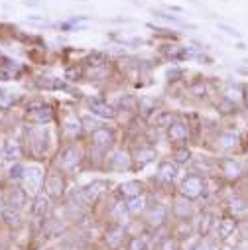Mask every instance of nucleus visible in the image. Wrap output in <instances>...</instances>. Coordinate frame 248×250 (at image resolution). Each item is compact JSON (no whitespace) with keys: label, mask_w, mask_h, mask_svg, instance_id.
Returning <instances> with one entry per match:
<instances>
[{"label":"nucleus","mask_w":248,"mask_h":250,"mask_svg":"<svg viewBox=\"0 0 248 250\" xmlns=\"http://www.w3.org/2000/svg\"><path fill=\"white\" fill-rule=\"evenodd\" d=\"M167 219V207L164 203H156L146 211V225L152 229H160Z\"/></svg>","instance_id":"obj_4"},{"label":"nucleus","mask_w":248,"mask_h":250,"mask_svg":"<svg viewBox=\"0 0 248 250\" xmlns=\"http://www.w3.org/2000/svg\"><path fill=\"white\" fill-rule=\"evenodd\" d=\"M227 207H228V215H232V217L240 219V217H244V215L248 213V199H246L244 195L234 193L232 197H228Z\"/></svg>","instance_id":"obj_10"},{"label":"nucleus","mask_w":248,"mask_h":250,"mask_svg":"<svg viewBox=\"0 0 248 250\" xmlns=\"http://www.w3.org/2000/svg\"><path fill=\"white\" fill-rule=\"evenodd\" d=\"M154 16H158V18H162V20H169V22L181 24V20H179V18H175V16H171V14H164V12H154Z\"/></svg>","instance_id":"obj_41"},{"label":"nucleus","mask_w":248,"mask_h":250,"mask_svg":"<svg viewBox=\"0 0 248 250\" xmlns=\"http://www.w3.org/2000/svg\"><path fill=\"white\" fill-rule=\"evenodd\" d=\"M124 236H126V230L122 225H110L104 230V242L108 248H118L124 242Z\"/></svg>","instance_id":"obj_8"},{"label":"nucleus","mask_w":248,"mask_h":250,"mask_svg":"<svg viewBox=\"0 0 248 250\" xmlns=\"http://www.w3.org/2000/svg\"><path fill=\"white\" fill-rule=\"evenodd\" d=\"M189 250H215V244H213L207 236H203V238L199 236V240H197Z\"/></svg>","instance_id":"obj_34"},{"label":"nucleus","mask_w":248,"mask_h":250,"mask_svg":"<svg viewBox=\"0 0 248 250\" xmlns=\"http://www.w3.org/2000/svg\"><path fill=\"white\" fill-rule=\"evenodd\" d=\"M91 140H93V146L95 148L106 152L114 144V132L110 128H106V126H99L97 130L91 132Z\"/></svg>","instance_id":"obj_3"},{"label":"nucleus","mask_w":248,"mask_h":250,"mask_svg":"<svg viewBox=\"0 0 248 250\" xmlns=\"http://www.w3.org/2000/svg\"><path fill=\"white\" fill-rule=\"evenodd\" d=\"M219 169H221V173L227 177V179H230V181H236V179H240L242 177V166L236 162V160H232V158H223V160H219Z\"/></svg>","instance_id":"obj_5"},{"label":"nucleus","mask_w":248,"mask_h":250,"mask_svg":"<svg viewBox=\"0 0 248 250\" xmlns=\"http://www.w3.org/2000/svg\"><path fill=\"white\" fill-rule=\"evenodd\" d=\"M89 65H95V67L104 65V55H103V53H99V51L91 53V55H89Z\"/></svg>","instance_id":"obj_37"},{"label":"nucleus","mask_w":248,"mask_h":250,"mask_svg":"<svg viewBox=\"0 0 248 250\" xmlns=\"http://www.w3.org/2000/svg\"><path fill=\"white\" fill-rule=\"evenodd\" d=\"M158 177L164 183H171L177 177V166H175V162H169V160L160 162V166H158Z\"/></svg>","instance_id":"obj_16"},{"label":"nucleus","mask_w":248,"mask_h":250,"mask_svg":"<svg viewBox=\"0 0 248 250\" xmlns=\"http://www.w3.org/2000/svg\"><path fill=\"white\" fill-rule=\"evenodd\" d=\"M219 238L221 240H228L230 236H234L238 232V219L232 217V215H225L221 221H219Z\"/></svg>","instance_id":"obj_7"},{"label":"nucleus","mask_w":248,"mask_h":250,"mask_svg":"<svg viewBox=\"0 0 248 250\" xmlns=\"http://www.w3.org/2000/svg\"><path fill=\"white\" fill-rule=\"evenodd\" d=\"M12 103H16V95H14V93L0 91V108L6 110L8 106H12Z\"/></svg>","instance_id":"obj_29"},{"label":"nucleus","mask_w":248,"mask_h":250,"mask_svg":"<svg viewBox=\"0 0 248 250\" xmlns=\"http://www.w3.org/2000/svg\"><path fill=\"white\" fill-rule=\"evenodd\" d=\"M197 166H199V169H203L205 173H213V167H215V164H213V162H209L207 158H205V160H201V162H197Z\"/></svg>","instance_id":"obj_40"},{"label":"nucleus","mask_w":248,"mask_h":250,"mask_svg":"<svg viewBox=\"0 0 248 250\" xmlns=\"http://www.w3.org/2000/svg\"><path fill=\"white\" fill-rule=\"evenodd\" d=\"M89 108L95 116H101V118H114L116 116V110L103 99H89Z\"/></svg>","instance_id":"obj_12"},{"label":"nucleus","mask_w":248,"mask_h":250,"mask_svg":"<svg viewBox=\"0 0 248 250\" xmlns=\"http://www.w3.org/2000/svg\"><path fill=\"white\" fill-rule=\"evenodd\" d=\"M24 181H26V187H28V191H38L40 189V185L43 181V171L41 167L38 166H32L24 171Z\"/></svg>","instance_id":"obj_13"},{"label":"nucleus","mask_w":248,"mask_h":250,"mask_svg":"<svg viewBox=\"0 0 248 250\" xmlns=\"http://www.w3.org/2000/svg\"><path fill=\"white\" fill-rule=\"evenodd\" d=\"M189 93H191L193 97H205V93H207V85H205L203 81H197V83L191 85Z\"/></svg>","instance_id":"obj_35"},{"label":"nucleus","mask_w":248,"mask_h":250,"mask_svg":"<svg viewBox=\"0 0 248 250\" xmlns=\"http://www.w3.org/2000/svg\"><path fill=\"white\" fill-rule=\"evenodd\" d=\"M81 128H83V124H81V120H77V118H69V120L65 122V132H67L69 136L79 134Z\"/></svg>","instance_id":"obj_28"},{"label":"nucleus","mask_w":248,"mask_h":250,"mask_svg":"<svg viewBox=\"0 0 248 250\" xmlns=\"http://www.w3.org/2000/svg\"><path fill=\"white\" fill-rule=\"evenodd\" d=\"M244 101H246V108H248V93H246V99Z\"/></svg>","instance_id":"obj_46"},{"label":"nucleus","mask_w":248,"mask_h":250,"mask_svg":"<svg viewBox=\"0 0 248 250\" xmlns=\"http://www.w3.org/2000/svg\"><path fill=\"white\" fill-rule=\"evenodd\" d=\"M205 179L201 175H195V173H189V175H185V179L181 181V197L185 199H189V201H195L199 199L203 193H205Z\"/></svg>","instance_id":"obj_1"},{"label":"nucleus","mask_w":248,"mask_h":250,"mask_svg":"<svg viewBox=\"0 0 248 250\" xmlns=\"http://www.w3.org/2000/svg\"><path fill=\"white\" fill-rule=\"evenodd\" d=\"M154 158H156V152H154L152 148H142V150H138V152H136V158H134L136 167H144V166L150 164Z\"/></svg>","instance_id":"obj_23"},{"label":"nucleus","mask_w":248,"mask_h":250,"mask_svg":"<svg viewBox=\"0 0 248 250\" xmlns=\"http://www.w3.org/2000/svg\"><path fill=\"white\" fill-rule=\"evenodd\" d=\"M24 166L22 164H14L12 167H10V171H8V175H10V179H22L24 177Z\"/></svg>","instance_id":"obj_36"},{"label":"nucleus","mask_w":248,"mask_h":250,"mask_svg":"<svg viewBox=\"0 0 248 250\" xmlns=\"http://www.w3.org/2000/svg\"><path fill=\"white\" fill-rule=\"evenodd\" d=\"M126 209H128V215H132V217L142 215L146 211V197L142 193L136 195V197H130L128 203H126Z\"/></svg>","instance_id":"obj_20"},{"label":"nucleus","mask_w":248,"mask_h":250,"mask_svg":"<svg viewBox=\"0 0 248 250\" xmlns=\"http://www.w3.org/2000/svg\"><path fill=\"white\" fill-rule=\"evenodd\" d=\"M20 154H22V150H20V144H18V142L8 140V142L4 144V158H8V160H18Z\"/></svg>","instance_id":"obj_27"},{"label":"nucleus","mask_w":248,"mask_h":250,"mask_svg":"<svg viewBox=\"0 0 248 250\" xmlns=\"http://www.w3.org/2000/svg\"><path fill=\"white\" fill-rule=\"evenodd\" d=\"M118 197H136L142 193V183L140 181H124L118 185V189H116Z\"/></svg>","instance_id":"obj_17"},{"label":"nucleus","mask_w":248,"mask_h":250,"mask_svg":"<svg viewBox=\"0 0 248 250\" xmlns=\"http://www.w3.org/2000/svg\"><path fill=\"white\" fill-rule=\"evenodd\" d=\"M26 118L30 120V122H34V124H47V122H51V118H53V112H51V108L49 106H40V108H34V110H30L28 114H26Z\"/></svg>","instance_id":"obj_15"},{"label":"nucleus","mask_w":248,"mask_h":250,"mask_svg":"<svg viewBox=\"0 0 248 250\" xmlns=\"http://www.w3.org/2000/svg\"><path fill=\"white\" fill-rule=\"evenodd\" d=\"M43 185H45V193H47V197H51V199H59L61 195H63V179H61V175L59 173H49L47 177H45V181H43Z\"/></svg>","instance_id":"obj_6"},{"label":"nucleus","mask_w":248,"mask_h":250,"mask_svg":"<svg viewBox=\"0 0 248 250\" xmlns=\"http://www.w3.org/2000/svg\"><path fill=\"white\" fill-rule=\"evenodd\" d=\"M175 120H173V114L171 112H162L156 120H154V124H156V126H160V128H167V126H171V124H173Z\"/></svg>","instance_id":"obj_30"},{"label":"nucleus","mask_w":248,"mask_h":250,"mask_svg":"<svg viewBox=\"0 0 248 250\" xmlns=\"http://www.w3.org/2000/svg\"><path fill=\"white\" fill-rule=\"evenodd\" d=\"M106 189V181L103 179H97V181H91L89 185H85L83 189L77 193V199L81 201V205H93Z\"/></svg>","instance_id":"obj_2"},{"label":"nucleus","mask_w":248,"mask_h":250,"mask_svg":"<svg viewBox=\"0 0 248 250\" xmlns=\"http://www.w3.org/2000/svg\"><path fill=\"white\" fill-rule=\"evenodd\" d=\"M156 250H179V240L175 236H167L160 242V246Z\"/></svg>","instance_id":"obj_32"},{"label":"nucleus","mask_w":248,"mask_h":250,"mask_svg":"<svg viewBox=\"0 0 248 250\" xmlns=\"http://www.w3.org/2000/svg\"><path fill=\"white\" fill-rule=\"evenodd\" d=\"M61 160V167H63L65 171H73L77 166H79V162H81V152L75 148V146H69V148H65L63 152H61V156H59Z\"/></svg>","instance_id":"obj_9"},{"label":"nucleus","mask_w":248,"mask_h":250,"mask_svg":"<svg viewBox=\"0 0 248 250\" xmlns=\"http://www.w3.org/2000/svg\"><path fill=\"white\" fill-rule=\"evenodd\" d=\"M167 138L175 144H181L187 140V124H183V122H173L171 126H167Z\"/></svg>","instance_id":"obj_14"},{"label":"nucleus","mask_w":248,"mask_h":250,"mask_svg":"<svg viewBox=\"0 0 248 250\" xmlns=\"http://www.w3.org/2000/svg\"><path fill=\"white\" fill-rule=\"evenodd\" d=\"M2 158H4V154H2V152H0V164H2Z\"/></svg>","instance_id":"obj_45"},{"label":"nucleus","mask_w":248,"mask_h":250,"mask_svg":"<svg viewBox=\"0 0 248 250\" xmlns=\"http://www.w3.org/2000/svg\"><path fill=\"white\" fill-rule=\"evenodd\" d=\"M173 211H175V215H177L179 221H181V219H189L191 213H193L189 199H185V197H181V199H177V201L173 203Z\"/></svg>","instance_id":"obj_21"},{"label":"nucleus","mask_w":248,"mask_h":250,"mask_svg":"<svg viewBox=\"0 0 248 250\" xmlns=\"http://www.w3.org/2000/svg\"><path fill=\"white\" fill-rule=\"evenodd\" d=\"M128 164H130V158H128V154H126V152H114V154H112V158H110V167H112V169H116V171L126 169V167H128Z\"/></svg>","instance_id":"obj_22"},{"label":"nucleus","mask_w":248,"mask_h":250,"mask_svg":"<svg viewBox=\"0 0 248 250\" xmlns=\"http://www.w3.org/2000/svg\"><path fill=\"white\" fill-rule=\"evenodd\" d=\"M193 229L195 227H191L187 221H185V219H181L179 221V225H177V230L173 232V236L179 240V238H189L191 236V232H193Z\"/></svg>","instance_id":"obj_25"},{"label":"nucleus","mask_w":248,"mask_h":250,"mask_svg":"<svg viewBox=\"0 0 248 250\" xmlns=\"http://www.w3.org/2000/svg\"><path fill=\"white\" fill-rule=\"evenodd\" d=\"M173 158H175V164H187L191 160V152L187 148H179L173 152Z\"/></svg>","instance_id":"obj_33"},{"label":"nucleus","mask_w":248,"mask_h":250,"mask_svg":"<svg viewBox=\"0 0 248 250\" xmlns=\"http://www.w3.org/2000/svg\"><path fill=\"white\" fill-rule=\"evenodd\" d=\"M8 79V73L4 69H0V81H6Z\"/></svg>","instance_id":"obj_43"},{"label":"nucleus","mask_w":248,"mask_h":250,"mask_svg":"<svg viewBox=\"0 0 248 250\" xmlns=\"http://www.w3.org/2000/svg\"><path fill=\"white\" fill-rule=\"evenodd\" d=\"M219 108H221V112H232L234 110V103L230 99H223L219 103Z\"/></svg>","instance_id":"obj_39"},{"label":"nucleus","mask_w":248,"mask_h":250,"mask_svg":"<svg viewBox=\"0 0 248 250\" xmlns=\"http://www.w3.org/2000/svg\"><path fill=\"white\" fill-rule=\"evenodd\" d=\"M219 142H221V148L230 150V148H234V144L238 142V138H236L234 132L227 130V132H221V134H219Z\"/></svg>","instance_id":"obj_26"},{"label":"nucleus","mask_w":248,"mask_h":250,"mask_svg":"<svg viewBox=\"0 0 248 250\" xmlns=\"http://www.w3.org/2000/svg\"><path fill=\"white\" fill-rule=\"evenodd\" d=\"M32 213H34V217H38V219L47 217V213H49V197H47V195H41V193L36 195Z\"/></svg>","instance_id":"obj_19"},{"label":"nucleus","mask_w":248,"mask_h":250,"mask_svg":"<svg viewBox=\"0 0 248 250\" xmlns=\"http://www.w3.org/2000/svg\"><path fill=\"white\" fill-rule=\"evenodd\" d=\"M215 229V217L211 211H201V215L197 217V223H195V232L203 238V236H209L211 230Z\"/></svg>","instance_id":"obj_11"},{"label":"nucleus","mask_w":248,"mask_h":250,"mask_svg":"<svg viewBox=\"0 0 248 250\" xmlns=\"http://www.w3.org/2000/svg\"><path fill=\"white\" fill-rule=\"evenodd\" d=\"M24 203H26V193L22 189H18V187L8 189V193H6V207L20 211L24 207Z\"/></svg>","instance_id":"obj_18"},{"label":"nucleus","mask_w":248,"mask_h":250,"mask_svg":"<svg viewBox=\"0 0 248 250\" xmlns=\"http://www.w3.org/2000/svg\"><path fill=\"white\" fill-rule=\"evenodd\" d=\"M219 28H221V30H227V34H236L234 28H228V26H225V24H219Z\"/></svg>","instance_id":"obj_42"},{"label":"nucleus","mask_w":248,"mask_h":250,"mask_svg":"<svg viewBox=\"0 0 248 250\" xmlns=\"http://www.w3.org/2000/svg\"><path fill=\"white\" fill-rule=\"evenodd\" d=\"M2 217H4L6 225H10V227H14V229L22 225V217H20V211H16V209L4 207V209H2Z\"/></svg>","instance_id":"obj_24"},{"label":"nucleus","mask_w":248,"mask_h":250,"mask_svg":"<svg viewBox=\"0 0 248 250\" xmlns=\"http://www.w3.org/2000/svg\"><path fill=\"white\" fill-rule=\"evenodd\" d=\"M223 250H236L234 246H230V244H227V246H223Z\"/></svg>","instance_id":"obj_44"},{"label":"nucleus","mask_w":248,"mask_h":250,"mask_svg":"<svg viewBox=\"0 0 248 250\" xmlns=\"http://www.w3.org/2000/svg\"><path fill=\"white\" fill-rule=\"evenodd\" d=\"M148 248V244H146V240H144V236H130L128 238V250H146Z\"/></svg>","instance_id":"obj_31"},{"label":"nucleus","mask_w":248,"mask_h":250,"mask_svg":"<svg viewBox=\"0 0 248 250\" xmlns=\"http://www.w3.org/2000/svg\"><path fill=\"white\" fill-rule=\"evenodd\" d=\"M81 124H83V128H87V130H97L99 128V122L95 120V118H91V116H83L81 118Z\"/></svg>","instance_id":"obj_38"}]
</instances>
